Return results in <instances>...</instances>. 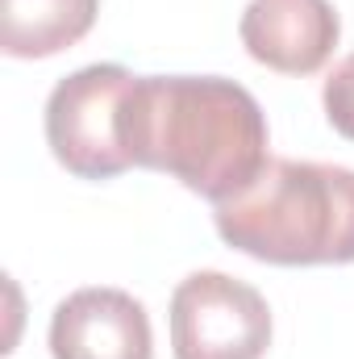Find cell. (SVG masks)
I'll return each instance as SVG.
<instances>
[{
    "mask_svg": "<svg viewBox=\"0 0 354 359\" xmlns=\"http://www.w3.org/2000/svg\"><path fill=\"white\" fill-rule=\"evenodd\" d=\"M125 147L134 168L163 172L213 205L246 192L271 163L259 100L225 76H138Z\"/></svg>",
    "mask_w": 354,
    "mask_h": 359,
    "instance_id": "obj_1",
    "label": "cell"
},
{
    "mask_svg": "<svg viewBox=\"0 0 354 359\" xmlns=\"http://www.w3.org/2000/svg\"><path fill=\"white\" fill-rule=\"evenodd\" d=\"M217 234L263 264H354V172L309 159H271L234 201L213 205Z\"/></svg>",
    "mask_w": 354,
    "mask_h": 359,
    "instance_id": "obj_2",
    "label": "cell"
},
{
    "mask_svg": "<svg viewBox=\"0 0 354 359\" xmlns=\"http://www.w3.org/2000/svg\"><path fill=\"white\" fill-rule=\"evenodd\" d=\"M134 72L117 63H92L63 76L46 96V142L50 155L80 180H113L134 168L125 147V100Z\"/></svg>",
    "mask_w": 354,
    "mask_h": 359,
    "instance_id": "obj_3",
    "label": "cell"
},
{
    "mask_svg": "<svg viewBox=\"0 0 354 359\" xmlns=\"http://www.w3.org/2000/svg\"><path fill=\"white\" fill-rule=\"evenodd\" d=\"M271 347L267 297L225 271H192L171 292L176 359H263Z\"/></svg>",
    "mask_w": 354,
    "mask_h": 359,
    "instance_id": "obj_4",
    "label": "cell"
},
{
    "mask_svg": "<svg viewBox=\"0 0 354 359\" xmlns=\"http://www.w3.org/2000/svg\"><path fill=\"white\" fill-rule=\"evenodd\" d=\"M55 359H155L150 313L121 288H80L55 305Z\"/></svg>",
    "mask_w": 354,
    "mask_h": 359,
    "instance_id": "obj_5",
    "label": "cell"
},
{
    "mask_svg": "<svg viewBox=\"0 0 354 359\" xmlns=\"http://www.w3.org/2000/svg\"><path fill=\"white\" fill-rule=\"evenodd\" d=\"M238 34L255 63L279 76H313L330 63L342 21L330 0H250Z\"/></svg>",
    "mask_w": 354,
    "mask_h": 359,
    "instance_id": "obj_6",
    "label": "cell"
},
{
    "mask_svg": "<svg viewBox=\"0 0 354 359\" xmlns=\"http://www.w3.org/2000/svg\"><path fill=\"white\" fill-rule=\"evenodd\" d=\"M100 0H0V50L8 59H50L96 25Z\"/></svg>",
    "mask_w": 354,
    "mask_h": 359,
    "instance_id": "obj_7",
    "label": "cell"
},
{
    "mask_svg": "<svg viewBox=\"0 0 354 359\" xmlns=\"http://www.w3.org/2000/svg\"><path fill=\"white\" fill-rule=\"evenodd\" d=\"M321 100H325V121H330L342 138L354 142V55H346V59L330 72Z\"/></svg>",
    "mask_w": 354,
    "mask_h": 359,
    "instance_id": "obj_8",
    "label": "cell"
}]
</instances>
